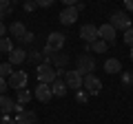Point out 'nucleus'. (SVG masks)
<instances>
[{"instance_id":"nucleus-3","label":"nucleus","mask_w":133,"mask_h":124,"mask_svg":"<svg viewBox=\"0 0 133 124\" xmlns=\"http://www.w3.org/2000/svg\"><path fill=\"white\" fill-rule=\"evenodd\" d=\"M82 82H84V75H82L78 69H73V71H64V84H66V89L80 91L82 89Z\"/></svg>"},{"instance_id":"nucleus-31","label":"nucleus","mask_w":133,"mask_h":124,"mask_svg":"<svg viewBox=\"0 0 133 124\" xmlns=\"http://www.w3.org/2000/svg\"><path fill=\"white\" fill-rule=\"evenodd\" d=\"M60 2H64V7H76L80 0H60Z\"/></svg>"},{"instance_id":"nucleus-30","label":"nucleus","mask_w":133,"mask_h":124,"mask_svg":"<svg viewBox=\"0 0 133 124\" xmlns=\"http://www.w3.org/2000/svg\"><path fill=\"white\" fill-rule=\"evenodd\" d=\"M36 2H38V7H44V9H47V7H51L56 0H36Z\"/></svg>"},{"instance_id":"nucleus-29","label":"nucleus","mask_w":133,"mask_h":124,"mask_svg":"<svg viewBox=\"0 0 133 124\" xmlns=\"http://www.w3.org/2000/svg\"><path fill=\"white\" fill-rule=\"evenodd\" d=\"M7 86H9V82H7L5 78H0V95H5V91H7Z\"/></svg>"},{"instance_id":"nucleus-18","label":"nucleus","mask_w":133,"mask_h":124,"mask_svg":"<svg viewBox=\"0 0 133 124\" xmlns=\"http://www.w3.org/2000/svg\"><path fill=\"white\" fill-rule=\"evenodd\" d=\"M14 111V100L9 95H0V113H11Z\"/></svg>"},{"instance_id":"nucleus-21","label":"nucleus","mask_w":133,"mask_h":124,"mask_svg":"<svg viewBox=\"0 0 133 124\" xmlns=\"http://www.w3.org/2000/svg\"><path fill=\"white\" fill-rule=\"evenodd\" d=\"M27 60H31L33 64H44V53L42 51H31V53H27Z\"/></svg>"},{"instance_id":"nucleus-28","label":"nucleus","mask_w":133,"mask_h":124,"mask_svg":"<svg viewBox=\"0 0 133 124\" xmlns=\"http://www.w3.org/2000/svg\"><path fill=\"white\" fill-rule=\"evenodd\" d=\"M76 100L82 104V102H87V100H89V93H87V91H78V93H76Z\"/></svg>"},{"instance_id":"nucleus-32","label":"nucleus","mask_w":133,"mask_h":124,"mask_svg":"<svg viewBox=\"0 0 133 124\" xmlns=\"http://www.w3.org/2000/svg\"><path fill=\"white\" fill-rule=\"evenodd\" d=\"M5 33H7V27L2 24V20H0V38H5Z\"/></svg>"},{"instance_id":"nucleus-19","label":"nucleus","mask_w":133,"mask_h":124,"mask_svg":"<svg viewBox=\"0 0 133 124\" xmlns=\"http://www.w3.org/2000/svg\"><path fill=\"white\" fill-rule=\"evenodd\" d=\"M16 102H20V104L31 102V91H29V89H18V91H16Z\"/></svg>"},{"instance_id":"nucleus-11","label":"nucleus","mask_w":133,"mask_h":124,"mask_svg":"<svg viewBox=\"0 0 133 124\" xmlns=\"http://www.w3.org/2000/svg\"><path fill=\"white\" fill-rule=\"evenodd\" d=\"M78 13H80V11H78L76 7H64L62 13H60V22L62 24H73L78 20Z\"/></svg>"},{"instance_id":"nucleus-12","label":"nucleus","mask_w":133,"mask_h":124,"mask_svg":"<svg viewBox=\"0 0 133 124\" xmlns=\"http://www.w3.org/2000/svg\"><path fill=\"white\" fill-rule=\"evenodd\" d=\"M16 124H38V115L24 109L22 113H16Z\"/></svg>"},{"instance_id":"nucleus-24","label":"nucleus","mask_w":133,"mask_h":124,"mask_svg":"<svg viewBox=\"0 0 133 124\" xmlns=\"http://www.w3.org/2000/svg\"><path fill=\"white\" fill-rule=\"evenodd\" d=\"M122 38H124V42H127L129 47H133V27L124 31V36H122Z\"/></svg>"},{"instance_id":"nucleus-27","label":"nucleus","mask_w":133,"mask_h":124,"mask_svg":"<svg viewBox=\"0 0 133 124\" xmlns=\"http://www.w3.org/2000/svg\"><path fill=\"white\" fill-rule=\"evenodd\" d=\"M122 82H124V84H127V86H131V84H133V73L124 71V73H122Z\"/></svg>"},{"instance_id":"nucleus-8","label":"nucleus","mask_w":133,"mask_h":124,"mask_svg":"<svg viewBox=\"0 0 133 124\" xmlns=\"http://www.w3.org/2000/svg\"><path fill=\"white\" fill-rule=\"evenodd\" d=\"M33 98H36L38 102H44V104H47V102L53 98V93H51V84H42V82H38V86L33 89Z\"/></svg>"},{"instance_id":"nucleus-22","label":"nucleus","mask_w":133,"mask_h":124,"mask_svg":"<svg viewBox=\"0 0 133 124\" xmlns=\"http://www.w3.org/2000/svg\"><path fill=\"white\" fill-rule=\"evenodd\" d=\"M11 73H14V64H11V62H2V64H0V78L9 80Z\"/></svg>"},{"instance_id":"nucleus-15","label":"nucleus","mask_w":133,"mask_h":124,"mask_svg":"<svg viewBox=\"0 0 133 124\" xmlns=\"http://www.w3.org/2000/svg\"><path fill=\"white\" fill-rule=\"evenodd\" d=\"M24 60H27V51H24L22 47L14 49V51L9 53V62H11V64H14V67H16V64H22Z\"/></svg>"},{"instance_id":"nucleus-1","label":"nucleus","mask_w":133,"mask_h":124,"mask_svg":"<svg viewBox=\"0 0 133 124\" xmlns=\"http://www.w3.org/2000/svg\"><path fill=\"white\" fill-rule=\"evenodd\" d=\"M36 75H38V82H42V84H51L53 80H58V71L51 64H38Z\"/></svg>"},{"instance_id":"nucleus-14","label":"nucleus","mask_w":133,"mask_h":124,"mask_svg":"<svg viewBox=\"0 0 133 124\" xmlns=\"http://www.w3.org/2000/svg\"><path fill=\"white\" fill-rule=\"evenodd\" d=\"M104 71L111 73V75H113V73H120L122 71V62H120L118 58H107L104 60Z\"/></svg>"},{"instance_id":"nucleus-2","label":"nucleus","mask_w":133,"mask_h":124,"mask_svg":"<svg viewBox=\"0 0 133 124\" xmlns=\"http://www.w3.org/2000/svg\"><path fill=\"white\" fill-rule=\"evenodd\" d=\"M111 27L118 31V29H122V31H127V29H131V18H129L127 11H113L111 13Z\"/></svg>"},{"instance_id":"nucleus-34","label":"nucleus","mask_w":133,"mask_h":124,"mask_svg":"<svg viewBox=\"0 0 133 124\" xmlns=\"http://www.w3.org/2000/svg\"><path fill=\"white\" fill-rule=\"evenodd\" d=\"M0 124H16V120H11V122H5V120H0Z\"/></svg>"},{"instance_id":"nucleus-16","label":"nucleus","mask_w":133,"mask_h":124,"mask_svg":"<svg viewBox=\"0 0 133 124\" xmlns=\"http://www.w3.org/2000/svg\"><path fill=\"white\" fill-rule=\"evenodd\" d=\"M107 49H109V44L104 42V40H95V42H91V44H87V51H93V53H104Z\"/></svg>"},{"instance_id":"nucleus-33","label":"nucleus","mask_w":133,"mask_h":124,"mask_svg":"<svg viewBox=\"0 0 133 124\" xmlns=\"http://www.w3.org/2000/svg\"><path fill=\"white\" fill-rule=\"evenodd\" d=\"M124 7H127L129 11H133V0H124Z\"/></svg>"},{"instance_id":"nucleus-26","label":"nucleus","mask_w":133,"mask_h":124,"mask_svg":"<svg viewBox=\"0 0 133 124\" xmlns=\"http://www.w3.org/2000/svg\"><path fill=\"white\" fill-rule=\"evenodd\" d=\"M36 9H38L36 0H24V11H36Z\"/></svg>"},{"instance_id":"nucleus-5","label":"nucleus","mask_w":133,"mask_h":124,"mask_svg":"<svg viewBox=\"0 0 133 124\" xmlns=\"http://www.w3.org/2000/svg\"><path fill=\"white\" fill-rule=\"evenodd\" d=\"M95 69V60L93 56H89V53H82V56H78V71L82 73V75H89V73H93Z\"/></svg>"},{"instance_id":"nucleus-4","label":"nucleus","mask_w":133,"mask_h":124,"mask_svg":"<svg viewBox=\"0 0 133 124\" xmlns=\"http://www.w3.org/2000/svg\"><path fill=\"white\" fill-rule=\"evenodd\" d=\"M64 42H66L64 33H60V31H53V33H49V36H47V44H44V47H47L49 51L56 53V51H62Z\"/></svg>"},{"instance_id":"nucleus-25","label":"nucleus","mask_w":133,"mask_h":124,"mask_svg":"<svg viewBox=\"0 0 133 124\" xmlns=\"http://www.w3.org/2000/svg\"><path fill=\"white\" fill-rule=\"evenodd\" d=\"M33 40H36V36H33V33H31V31H27V33H24V36H22V38H20V42H22V44H31V42H33Z\"/></svg>"},{"instance_id":"nucleus-13","label":"nucleus","mask_w":133,"mask_h":124,"mask_svg":"<svg viewBox=\"0 0 133 124\" xmlns=\"http://www.w3.org/2000/svg\"><path fill=\"white\" fill-rule=\"evenodd\" d=\"M51 93H53V98H64L66 95V84H64L62 78H58V80L51 82Z\"/></svg>"},{"instance_id":"nucleus-20","label":"nucleus","mask_w":133,"mask_h":124,"mask_svg":"<svg viewBox=\"0 0 133 124\" xmlns=\"http://www.w3.org/2000/svg\"><path fill=\"white\" fill-rule=\"evenodd\" d=\"M11 11H14V5H11V0H0V20L7 18Z\"/></svg>"},{"instance_id":"nucleus-6","label":"nucleus","mask_w":133,"mask_h":124,"mask_svg":"<svg viewBox=\"0 0 133 124\" xmlns=\"http://www.w3.org/2000/svg\"><path fill=\"white\" fill-rule=\"evenodd\" d=\"M82 86L87 89V93H89V95H98L100 89H102V80H100V78H95L93 73H89V75H84Z\"/></svg>"},{"instance_id":"nucleus-9","label":"nucleus","mask_w":133,"mask_h":124,"mask_svg":"<svg viewBox=\"0 0 133 124\" xmlns=\"http://www.w3.org/2000/svg\"><path fill=\"white\" fill-rule=\"evenodd\" d=\"M115 33H118V31H115L109 22H107V24H100V27H98V38L104 40L107 44H113V42H115Z\"/></svg>"},{"instance_id":"nucleus-23","label":"nucleus","mask_w":133,"mask_h":124,"mask_svg":"<svg viewBox=\"0 0 133 124\" xmlns=\"http://www.w3.org/2000/svg\"><path fill=\"white\" fill-rule=\"evenodd\" d=\"M14 51V42L9 38H0V53H11Z\"/></svg>"},{"instance_id":"nucleus-35","label":"nucleus","mask_w":133,"mask_h":124,"mask_svg":"<svg viewBox=\"0 0 133 124\" xmlns=\"http://www.w3.org/2000/svg\"><path fill=\"white\" fill-rule=\"evenodd\" d=\"M129 58H131V60H133V47H131V51H129Z\"/></svg>"},{"instance_id":"nucleus-7","label":"nucleus","mask_w":133,"mask_h":124,"mask_svg":"<svg viewBox=\"0 0 133 124\" xmlns=\"http://www.w3.org/2000/svg\"><path fill=\"white\" fill-rule=\"evenodd\" d=\"M27 80H29L27 71H14V73L9 75V80H7V82H9L11 89L18 91V89H24V86H27Z\"/></svg>"},{"instance_id":"nucleus-17","label":"nucleus","mask_w":133,"mask_h":124,"mask_svg":"<svg viewBox=\"0 0 133 124\" xmlns=\"http://www.w3.org/2000/svg\"><path fill=\"white\" fill-rule=\"evenodd\" d=\"M9 33L14 36L16 40H20V38H22L24 33H27V27H24L22 22H14V24H11V27H9Z\"/></svg>"},{"instance_id":"nucleus-10","label":"nucleus","mask_w":133,"mask_h":124,"mask_svg":"<svg viewBox=\"0 0 133 124\" xmlns=\"http://www.w3.org/2000/svg\"><path fill=\"white\" fill-rule=\"evenodd\" d=\"M80 38L84 40V44H91L98 40V27L95 24H84V27L80 29Z\"/></svg>"}]
</instances>
